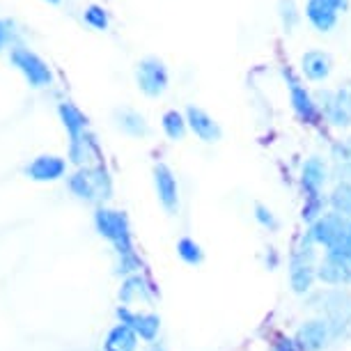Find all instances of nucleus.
I'll list each match as a JSON object with an SVG mask.
<instances>
[{
  "label": "nucleus",
  "mask_w": 351,
  "mask_h": 351,
  "mask_svg": "<svg viewBox=\"0 0 351 351\" xmlns=\"http://www.w3.org/2000/svg\"><path fill=\"white\" fill-rule=\"evenodd\" d=\"M69 191L83 202H101L112 195V180L110 172L104 163L90 165V168H78L67 180Z\"/></svg>",
  "instance_id": "1"
},
{
  "label": "nucleus",
  "mask_w": 351,
  "mask_h": 351,
  "mask_svg": "<svg viewBox=\"0 0 351 351\" xmlns=\"http://www.w3.org/2000/svg\"><path fill=\"white\" fill-rule=\"evenodd\" d=\"M95 228L99 232V237H104V239H108L112 243L117 257L136 253L134 239H131V223L124 211L99 207L95 211Z\"/></svg>",
  "instance_id": "2"
},
{
  "label": "nucleus",
  "mask_w": 351,
  "mask_h": 351,
  "mask_svg": "<svg viewBox=\"0 0 351 351\" xmlns=\"http://www.w3.org/2000/svg\"><path fill=\"white\" fill-rule=\"evenodd\" d=\"M317 108L322 117L330 127L335 129H349L351 127V83L340 85V88H319L313 92Z\"/></svg>",
  "instance_id": "3"
},
{
  "label": "nucleus",
  "mask_w": 351,
  "mask_h": 351,
  "mask_svg": "<svg viewBox=\"0 0 351 351\" xmlns=\"http://www.w3.org/2000/svg\"><path fill=\"white\" fill-rule=\"evenodd\" d=\"M282 78H285V83H287L289 106H291V112L296 115V120L303 124H310V127H317L324 117H322L319 108H317L315 95L301 83V78L294 74L291 67H282Z\"/></svg>",
  "instance_id": "4"
},
{
  "label": "nucleus",
  "mask_w": 351,
  "mask_h": 351,
  "mask_svg": "<svg viewBox=\"0 0 351 351\" xmlns=\"http://www.w3.org/2000/svg\"><path fill=\"white\" fill-rule=\"evenodd\" d=\"M136 85L145 97L158 99L165 95L170 85V71L158 56H145L136 64Z\"/></svg>",
  "instance_id": "5"
},
{
  "label": "nucleus",
  "mask_w": 351,
  "mask_h": 351,
  "mask_svg": "<svg viewBox=\"0 0 351 351\" xmlns=\"http://www.w3.org/2000/svg\"><path fill=\"white\" fill-rule=\"evenodd\" d=\"M10 62L12 67L21 71V76L28 81L30 88H46V85L53 83V71L49 62L28 46H14L10 51Z\"/></svg>",
  "instance_id": "6"
},
{
  "label": "nucleus",
  "mask_w": 351,
  "mask_h": 351,
  "mask_svg": "<svg viewBox=\"0 0 351 351\" xmlns=\"http://www.w3.org/2000/svg\"><path fill=\"white\" fill-rule=\"evenodd\" d=\"M317 301H322V317L330 324L333 337L344 333V328L351 324V294L347 289L335 287L328 291L315 294Z\"/></svg>",
  "instance_id": "7"
},
{
  "label": "nucleus",
  "mask_w": 351,
  "mask_h": 351,
  "mask_svg": "<svg viewBox=\"0 0 351 351\" xmlns=\"http://www.w3.org/2000/svg\"><path fill=\"white\" fill-rule=\"evenodd\" d=\"M291 340L299 347V351H322L333 340V330H330V324L324 317H315V319L303 322Z\"/></svg>",
  "instance_id": "8"
},
{
  "label": "nucleus",
  "mask_w": 351,
  "mask_h": 351,
  "mask_svg": "<svg viewBox=\"0 0 351 351\" xmlns=\"http://www.w3.org/2000/svg\"><path fill=\"white\" fill-rule=\"evenodd\" d=\"M152 177H154V189L161 207L168 214H177V209H180V186H177V177L172 168L168 163L158 161L152 168Z\"/></svg>",
  "instance_id": "9"
},
{
  "label": "nucleus",
  "mask_w": 351,
  "mask_h": 351,
  "mask_svg": "<svg viewBox=\"0 0 351 351\" xmlns=\"http://www.w3.org/2000/svg\"><path fill=\"white\" fill-rule=\"evenodd\" d=\"M117 319H120V324L134 330L141 340L149 344L156 342L158 330H161V317L154 313H136V310H131L127 306H120L117 308Z\"/></svg>",
  "instance_id": "10"
},
{
  "label": "nucleus",
  "mask_w": 351,
  "mask_h": 351,
  "mask_svg": "<svg viewBox=\"0 0 351 351\" xmlns=\"http://www.w3.org/2000/svg\"><path fill=\"white\" fill-rule=\"evenodd\" d=\"M301 76L310 83H326L335 69V60L328 51L324 49H310L301 56L299 60Z\"/></svg>",
  "instance_id": "11"
},
{
  "label": "nucleus",
  "mask_w": 351,
  "mask_h": 351,
  "mask_svg": "<svg viewBox=\"0 0 351 351\" xmlns=\"http://www.w3.org/2000/svg\"><path fill=\"white\" fill-rule=\"evenodd\" d=\"M184 115H186V122H189V131L193 134L195 138H200L202 143L207 145H214L223 138V129L221 124H218L214 117L209 115L207 110L200 108V106L195 104H189L186 110H184Z\"/></svg>",
  "instance_id": "12"
},
{
  "label": "nucleus",
  "mask_w": 351,
  "mask_h": 351,
  "mask_svg": "<svg viewBox=\"0 0 351 351\" xmlns=\"http://www.w3.org/2000/svg\"><path fill=\"white\" fill-rule=\"evenodd\" d=\"M303 19L319 35H328L340 23V12L328 0H306V5H303Z\"/></svg>",
  "instance_id": "13"
},
{
  "label": "nucleus",
  "mask_w": 351,
  "mask_h": 351,
  "mask_svg": "<svg viewBox=\"0 0 351 351\" xmlns=\"http://www.w3.org/2000/svg\"><path fill=\"white\" fill-rule=\"evenodd\" d=\"M349 223H351V218H344L340 214H335V211H328V214H324L319 221H315L313 225H310V230L306 232V234L317 243V246L328 248L330 243H333L337 237L349 228Z\"/></svg>",
  "instance_id": "14"
},
{
  "label": "nucleus",
  "mask_w": 351,
  "mask_h": 351,
  "mask_svg": "<svg viewBox=\"0 0 351 351\" xmlns=\"http://www.w3.org/2000/svg\"><path fill=\"white\" fill-rule=\"evenodd\" d=\"M64 172H67V158L58 154H42L32 158L25 168V175L32 182H58L64 177Z\"/></svg>",
  "instance_id": "15"
},
{
  "label": "nucleus",
  "mask_w": 351,
  "mask_h": 351,
  "mask_svg": "<svg viewBox=\"0 0 351 351\" xmlns=\"http://www.w3.org/2000/svg\"><path fill=\"white\" fill-rule=\"evenodd\" d=\"M330 177V170H328V163L324 161L322 156H310L306 158L301 168V189L306 197H313V195H322V189L324 184L328 182Z\"/></svg>",
  "instance_id": "16"
},
{
  "label": "nucleus",
  "mask_w": 351,
  "mask_h": 351,
  "mask_svg": "<svg viewBox=\"0 0 351 351\" xmlns=\"http://www.w3.org/2000/svg\"><path fill=\"white\" fill-rule=\"evenodd\" d=\"M69 163H74L76 168H90V165L104 163L101 158V149H99L97 136L95 134H83L76 141H69Z\"/></svg>",
  "instance_id": "17"
},
{
  "label": "nucleus",
  "mask_w": 351,
  "mask_h": 351,
  "mask_svg": "<svg viewBox=\"0 0 351 351\" xmlns=\"http://www.w3.org/2000/svg\"><path fill=\"white\" fill-rule=\"evenodd\" d=\"M317 278V269H315V262H308V260H301L299 255L291 253L289 257V285H291V291L294 294H308L313 289V282Z\"/></svg>",
  "instance_id": "18"
},
{
  "label": "nucleus",
  "mask_w": 351,
  "mask_h": 351,
  "mask_svg": "<svg viewBox=\"0 0 351 351\" xmlns=\"http://www.w3.org/2000/svg\"><path fill=\"white\" fill-rule=\"evenodd\" d=\"M120 301L127 308H131L134 303H152L154 301V287L149 285V280L141 274H134L129 278H124L122 287H120Z\"/></svg>",
  "instance_id": "19"
},
{
  "label": "nucleus",
  "mask_w": 351,
  "mask_h": 351,
  "mask_svg": "<svg viewBox=\"0 0 351 351\" xmlns=\"http://www.w3.org/2000/svg\"><path fill=\"white\" fill-rule=\"evenodd\" d=\"M317 278L330 287H347L351 285V264L324 255V262L317 267Z\"/></svg>",
  "instance_id": "20"
},
{
  "label": "nucleus",
  "mask_w": 351,
  "mask_h": 351,
  "mask_svg": "<svg viewBox=\"0 0 351 351\" xmlns=\"http://www.w3.org/2000/svg\"><path fill=\"white\" fill-rule=\"evenodd\" d=\"M112 120H115V127L120 129L122 134H127L131 138H147L152 134L147 117L134 108H117Z\"/></svg>",
  "instance_id": "21"
},
{
  "label": "nucleus",
  "mask_w": 351,
  "mask_h": 351,
  "mask_svg": "<svg viewBox=\"0 0 351 351\" xmlns=\"http://www.w3.org/2000/svg\"><path fill=\"white\" fill-rule=\"evenodd\" d=\"M58 117H60V122H62L64 131H67L69 141H76V138H81L83 134H88L90 120L76 104L62 101L60 106H58Z\"/></svg>",
  "instance_id": "22"
},
{
  "label": "nucleus",
  "mask_w": 351,
  "mask_h": 351,
  "mask_svg": "<svg viewBox=\"0 0 351 351\" xmlns=\"http://www.w3.org/2000/svg\"><path fill=\"white\" fill-rule=\"evenodd\" d=\"M276 16L285 35H294L303 23V8L299 0H276Z\"/></svg>",
  "instance_id": "23"
},
{
  "label": "nucleus",
  "mask_w": 351,
  "mask_h": 351,
  "mask_svg": "<svg viewBox=\"0 0 351 351\" xmlns=\"http://www.w3.org/2000/svg\"><path fill=\"white\" fill-rule=\"evenodd\" d=\"M138 337L134 330L124 324H115L104 340V351H138Z\"/></svg>",
  "instance_id": "24"
},
{
  "label": "nucleus",
  "mask_w": 351,
  "mask_h": 351,
  "mask_svg": "<svg viewBox=\"0 0 351 351\" xmlns=\"http://www.w3.org/2000/svg\"><path fill=\"white\" fill-rule=\"evenodd\" d=\"M161 129L163 134L170 138V141H184V136H186L189 131V122H186V115H184L182 110L177 108H170L165 110L161 115Z\"/></svg>",
  "instance_id": "25"
},
{
  "label": "nucleus",
  "mask_w": 351,
  "mask_h": 351,
  "mask_svg": "<svg viewBox=\"0 0 351 351\" xmlns=\"http://www.w3.org/2000/svg\"><path fill=\"white\" fill-rule=\"evenodd\" d=\"M330 211L340 214L344 218H351V182H337L328 195Z\"/></svg>",
  "instance_id": "26"
},
{
  "label": "nucleus",
  "mask_w": 351,
  "mask_h": 351,
  "mask_svg": "<svg viewBox=\"0 0 351 351\" xmlns=\"http://www.w3.org/2000/svg\"><path fill=\"white\" fill-rule=\"evenodd\" d=\"M83 21H85V25H90L92 30H101V32L108 30V25H110L108 10H106L104 5L92 3L83 10Z\"/></svg>",
  "instance_id": "27"
},
{
  "label": "nucleus",
  "mask_w": 351,
  "mask_h": 351,
  "mask_svg": "<svg viewBox=\"0 0 351 351\" xmlns=\"http://www.w3.org/2000/svg\"><path fill=\"white\" fill-rule=\"evenodd\" d=\"M177 255L182 257V262L191 264V267H197V264H202V260H204V253H202L200 243L193 241L191 237H184V239H180V243H177Z\"/></svg>",
  "instance_id": "28"
},
{
  "label": "nucleus",
  "mask_w": 351,
  "mask_h": 351,
  "mask_svg": "<svg viewBox=\"0 0 351 351\" xmlns=\"http://www.w3.org/2000/svg\"><path fill=\"white\" fill-rule=\"evenodd\" d=\"M326 204H328V197L324 195H313V197H306V204H303V211H301V218L306 223L313 225L315 221L326 214Z\"/></svg>",
  "instance_id": "29"
},
{
  "label": "nucleus",
  "mask_w": 351,
  "mask_h": 351,
  "mask_svg": "<svg viewBox=\"0 0 351 351\" xmlns=\"http://www.w3.org/2000/svg\"><path fill=\"white\" fill-rule=\"evenodd\" d=\"M330 158H333L335 165L349 163L351 161V138H340L330 145Z\"/></svg>",
  "instance_id": "30"
},
{
  "label": "nucleus",
  "mask_w": 351,
  "mask_h": 351,
  "mask_svg": "<svg viewBox=\"0 0 351 351\" xmlns=\"http://www.w3.org/2000/svg\"><path fill=\"white\" fill-rule=\"evenodd\" d=\"M141 257H138L136 253H131V255H122L120 260H117V267H115V271L120 276H134V274H138L141 271Z\"/></svg>",
  "instance_id": "31"
},
{
  "label": "nucleus",
  "mask_w": 351,
  "mask_h": 351,
  "mask_svg": "<svg viewBox=\"0 0 351 351\" xmlns=\"http://www.w3.org/2000/svg\"><path fill=\"white\" fill-rule=\"evenodd\" d=\"M255 221L262 225V228H267V230H278V221H276V216H274V211H271L267 204H255Z\"/></svg>",
  "instance_id": "32"
},
{
  "label": "nucleus",
  "mask_w": 351,
  "mask_h": 351,
  "mask_svg": "<svg viewBox=\"0 0 351 351\" xmlns=\"http://www.w3.org/2000/svg\"><path fill=\"white\" fill-rule=\"evenodd\" d=\"M274 351H299V347H296L291 337L278 335L276 340H274Z\"/></svg>",
  "instance_id": "33"
},
{
  "label": "nucleus",
  "mask_w": 351,
  "mask_h": 351,
  "mask_svg": "<svg viewBox=\"0 0 351 351\" xmlns=\"http://www.w3.org/2000/svg\"><path fill=\"white\" fill-rule=\"evenodd\" d=\"M10 39H12V23L5 21V19H0V51L10 44Z\"/></svg>",
  "instance_id": "34"
},
{
  "label": "nucleus",
  "mask_w": 351,
  "mask_h": 351,
  "mask_svg": "<svg viewBox=\"0 0 351 351\" xmlns=\"http://www.w3.org/2000/svg\"><path fill=\"white\" fill-rule=\"evenodd\" d=\"M335 175H340V182H351V161L349 163H342V165H335Z\"/></svg>",
  "instance_id": "35"
},
{
  "label": "nucleus",
  "mask_w": 351,
  "mask_h": 351,
  "mask_svg": "<svg viewBox=\"0 0 351 351\" xmlns=\"http://www.w3.org/2000/svg\"><path fill=\"white\" fill-rule=\"evenodd\" d=\"M333 8L340 12V14H344V12H349V8H351V0H328Z\"/></svg>",
  "instance_id": "36"
},
{
  "label": "nucleus",
  "mask_w": 351,
  "mask_h": 351,
  "mask_svg": "<svg viewBox=\"0 0 351 351\" xmlns=\"http://www.w3.org/2000/svg\"><path fill=\"white\" fill-rule=\"evenodd\" d=\"M267 267L269 269H276L278 267V255L274 253V250H269V255H267Z\"/></svg>",
  "instance_id": "37"
},
{
  "label": "nucleus",
  "mask_w": 351,
  "mask_h": 351,
  "mask_svg": "<svg viewBox=\"0 0 351 351\" xmlns=\"http://www.w3.org/2000/svg\"><path fill=\"white\" fill-rule=\"evenodd\" d=\"M145 351H168V349H165V347H163V344H161V342H152V344H149V347H147V349H145Z\"/></svg>",
  "instance_id": "38"
},
{
  "label": "nucleus",
  "mask_w": 351,
  "mask_h": 351,
  "mask_svg": "<svg viewBox=\"0 0 351 351\" xmlns=\"http://www.w3.org/2000/svg\"><path fill=\"white\" fill-rule=\"evenodd\" d=\"M46 3H49V5H60L62 0H46Z\"/></svg>",
  "instance_id": "39"
},
{
  "label": "nucleus",
  "mask_w": 351,
  "mask_h": 351,
  "mask_svg": "<svg viewBox=\"0 0 351 351\" xmlns=\"http://www.w3.org/2000/svg\"><path fill=\"white\" fill-rule=\"evenodd\" d=\"M347 262L351 264V248H349V255H347Z\"/></svg>",
  "instance_id": "40"
}]
</instances>
